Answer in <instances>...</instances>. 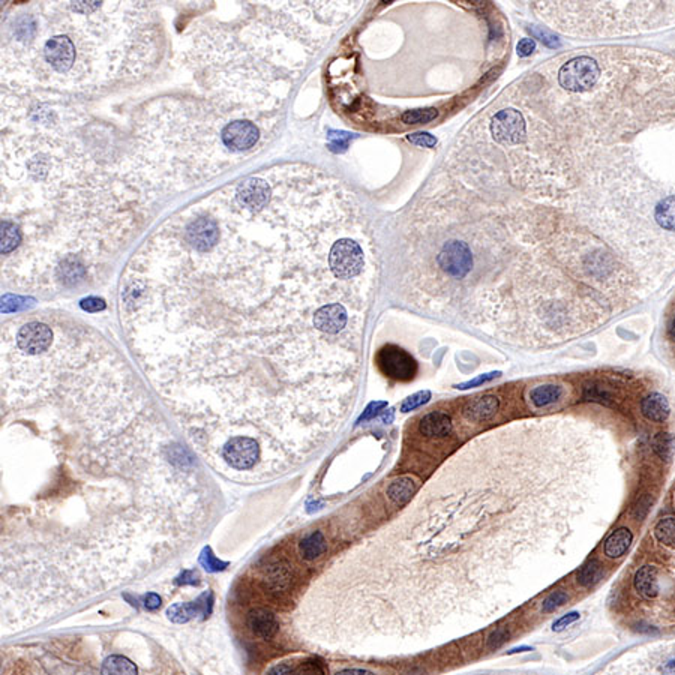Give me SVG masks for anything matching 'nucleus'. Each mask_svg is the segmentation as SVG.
<instances>
[{"instance_id": "f257e3e1", "label": "nucleus", "mask_w": 675, "mask_h": 675, "mask_svg": "<svg viewBox=\"0 0 675 675\" xmlns=\"http://www.w3.org/2000/svg\"><path fill=\"white\" fill-rule=\"evenodd\" d=\"M378 271L353 194L278 165L156 230L122 275L120 323L198 458L260 484L312 458L353 410Z\"/></svg>"}, {"instance_id": "f03ea898", "label": "nucleus", "mask_w": 675, "mask_h": 675, "mask_svg": "<svg viewBox=\"0 0 675 675\" xmlns=\"http://www.w3.org/2000/svg\"><path fill=\"white\" fill-rule=\"evenodd\" d=\"M2 624L140 579L205 533L215 491L122 353L85 323L2 325Z\"/></svg>"}, {"instance_id": "7ed1b4c3", "label": "nucleus", "mask_w": 675, "mask_h": 675, "mask_svg": "<svg viewBox=\"0 0 675 675\" xmlns=\"http://www.w3.org/2000/svg\"><path fill=\"white\" fill-rule=\"evenodd\" d=\"M606 459L605 436L582 419L479 434L323 566L302 591L296 632L329 653L391 654L489 622L576 531Z\"/></svg>"}, {"instance_id": "20e7f679", "label": "nucleus", "mask_w": 675, "mask_h": 675, "mask_svg": "<svg viewBox=\"0 0 675 675\" xmlns=\"http://www.w3.org/2000/svg\"><path fill=\"white\" fill-rule=\"evenodd\" d=\"M599 675H675V641L642 645L622 656Z\"/></svg>"}, {"instance_id": "39448f33", "label": "nucleus", "mask_w": 675, "mask_h": 675, "mask_svg": "<svg viewBox=\"0 0 675 675\" xmlns=\"http://www.w3.org/2000/svg\"><path fill=\"white\" fill-rule=\"evenodd\" d=\"M375 365L387 378L396 382H410L418 374V364L405 350L386 345L375 356Z\"/></svg>"}, {"instance_id": "423d86ee", "label": "nucleus", "mask_w": 675, "mask_h": 675, "mask_svg": "<svg viewBox=\"0 0 675 675\" xmlns=\"http://www.w3.org/2000/svg\"><path fill=\"white\" fill-rule=\"evenodd\" d=\"M262 138V128L249 119H237L227 123L221 131V143L231 153L253 149Z\"/></svg>"}, {"instance_id": "0eeeda50", "label": "nucleus", "mask_w": 675, "mask_h": 675, "mask_svg": "<svg viewBox=\"0 0 675 675\" xmlns=\"http://www.w3.org/2000/svg\"><path fill=\"white\" fill-rule=\"evenodd\" d=\"M246 626L260 640L269 641L278 633L280 622L271 609L263 606H255L246 614Z\"/></svg>"}, {"instance_id": "6e6552de", "label": "nucleus", "mask_w": 675, "mask_h": 675, "mask_svg": "<svg viewBox=\"0 0 675 675\" xmlns=\"http://www.w3.org/2000/svg\"><path fill=\"white\" fill-rule=\"evenodd\" d=\"M210 608H212V599L207 600V595L205 596H201L197 602H192V604H179V605H173L170 609H169V617L170 620H173L174 623H185V622H188L189 618L192 617H196V615H207L210 613Z\"/></svg>"}, {"instance_id": "1a4fd4ad", "label": "nucleus", "mask_w": 675, "mask_h": 675, "mask_svg": "<svg viewBox=\"0 0 675 675\" xmlns=\"http://www.w3.org/2000/svg\"><path fill=\"white\" fill-rule=\"evenodd\" d=\"M327 551V542L321 531H312L299 543V556L305 561H316Z\"/></svg>"}, {"instance_id": "9d476101", "label": "nucleus", "mask_w": 675, "mask_h": 675, "mask_svg": "<svg viewBox=\"0 0 675 675\" xmlns=\"http://www.w3.org/2000/svg\"><path fill=\"white\" fill-rule=\"evenodd\" d=\"M498 405L500 404H498L497 398L488 395L484 398H479V400H475L473 402H470L464 409V414L470 420L480 422L494 416L498 410Z\"/></svg>"}, {"instance_id": "9b49d317", "label": "nucleus", "mask_w": 675, "mask_h": 675, "mask_svg": "<svg viewBox=\"0 0 675 675\" xmlns=\"http://www.w3.org/2000/svg\"><path fill=\"white\" fill-rule=\"evenodd\" d=\"M635 588L638 593L641 596L651 599L656 597L659 593V584H658V569L654 566H644L636 572L635 575Z\"/></svg>"}, {"instance_id": "f8f14e48", "label": "nucleus", "mask_w": 675, "mask_h": 675, "mask_svg": "<svg viewBox=\"0 0 675 675\" xmlns=\"http://www.w3.org/2000/svg\"><path fill=\"white\" fill-rule=\"evenodd\" d=\"M101 675H138L137 665L122 654H110L101 663Z\"/></svg>"}, {"instance_id": "ddd939ff", "label": "nucleus", "mask_w": 675, "mask_h": 675, "mask_svg": "<svg viewBox=\"0 0 675 675\" xmlns=\"http://www.w3.org/2000/svg\"><path fill=\"white\" fill-rule=\"evenodd\" d=\"M641 411L647 419L651 422H663L669 416V405L665 396L653 393L644 398L641 402Z\"/></svg>"}, {"instance_id": "4468645a", "label": "nucleus", "mask_w": 675, "mask_h": 675, "mask_svg": "<svg viewBox=\"0 0 675 675\" xmlns=\"http://www.w3.org/2000/svg\"><path fill=\"white\" fill-rule=\"evenodd\" d=\"M450 431V419L445 413L434 411L423 418L420 423V432L427 437H441Z\"/></svg>"}, {"instance_id": "2eb2a0df", "label": "nucleus", "mask_w": 675, "mask_h": 675, "mask_svg": "<svg viewBox=\"0 0 675 675\" xmlns=\"http://www.w3.org/2000/svg\"><path fill=\"white\" fill-rule=\"evenodd\" d=\"M633 536L631 530L618 529L614 533L609 534V538L605 540V554L609 558H618L629 549L632 543Z\"/></svg>"}, {"instance_id": "dca6fc26", "label": "nucleus", "mask_w": 675, "mask_h": 675, "mask_svg": "<svg viewBox=\"0 0 675 675\" xmlns=\"http://www.w3.org/2000/svg\"><path fill=\"white\" fill-rule=\"evenodd\" d=\"M561 396H563V387L556 384L538 386L530 392V400L536 409H542V407L557 402Z\"/></svg>"}, {"instance_id": "f3484780", "label": "nucleus", "mask_w": 675, "mask_h": 675, "mask_svg": "<svg viewBox=\"0 0 675 675\" xmlns=\"http://www.w3.org/2000/svg\"><path fill=\"white\" fill-rule=\"evenodd\" d=\"M414 489H416V485L413 482H410L409 477H401V479L395 480V482H392L389 485L386 494H387V497L391 498L392 503L402 504V503L409 500L410 497H413Z\"/></svg>"}, {"instance_id": "a211bd4d", "label": "nucleus", "mask_w": 675, "mask_h": 675, "mask_svg": "<svg viewBox=\"0 0 675 675\" xmlns=\"http://www.w3.org/2000/svg\"><path fill=\"white\" fill-rule=\"evenodd\" d=\"M654 536L660 543L675 548V518L667 516L660 520L654 529Z\"/></svg>"}, {"instance_id": "6ab92c4d", "label": "nucleus", "mask_w": 675, "mask_h": 675, "mask_svg": "<svg viewBox=\"0 0 675 675\" xmlns=\"http://www.w3.org/2000/svg\"><path fill=\"white\" fill-rule=\"evenodd\" d=\"M294 675H326L321 662L314 658L303 659L294 667Z\"/></svg>"}, {"instance_id": "aec40b11", "label": "nucleus", "mask_w": 675, "mask_h": 675, "mask_svg": "<svg viewBox=\"0 0 675 675\" xmlns=\"http://www.w3.org/2000/svg\"><path fill=\"white\" fill-rule=\"evenodd\" d=\"M600 575H602V572H600V564L597 561H591L590 564H587V566L579 572L578 581L581 582L582 586L587 587V586L593 584L595 581H597L600 578Z\"/></svg>"}, {"instance_id": "412c9836", "label": "nucleus", "mask_w": 675, "mask_h": 675, "mask_svg": "<svg viewBox=\"0 0 675 675\" xmlns=\"http://www.w3.org/2000/svg\"><path fill=\"white\" fill-rule=\"evenodd\" d=\"M653 447L654 452L658 453L662 459H668L671 455V438L668 434H663V432L658 434V437H656L653 441Z\"/></svg>"}, {"instance_id": "4be33fe9", "label": "nucleus", "mask_w": 675, "mask_h": 675, "mask_svg": "<svg viewBox=\"0 0 675 675\" xmlns=\"http://www.w3.org/2000/svg\"><path fill=\"white\" fill-rule=\"evenodd\" d=\"M530 32L536 36V40H540V42H543L549 49H558L561 45L556 36H554L549 31L542 29V27H531Z\"/></svg>"}, {"instance_id": "5701e85b", "label": "nucleus", "mask_w": 675, "mask_h": 675, "mask_svg": "<svg viewBox=\"0 0 675 675\" xmlns=\"http://www.w3.org/2000/svg\"><path fill=\"white\" fill-rule=\"evenodd\" d=\"M436 117V112H409L402 116L405 123H427Z\"/></svg>"}, {"instance_id": "b1692460", "label": "nucleus", "mask_w": 675, "mask_h": 675, "mask_svg": "<svg viewBox=\"0 0 675 675\" xmlns=\"http://www.w3.org/2000/svg\"><path fill=\"white\" fill-rule=\"evenodd\" d=\"M569 599V596L564 593V591H556V593H552L547 600H545V604H543V611L545 613H549V611H554V609L561 606L566 600Z\"/></svg>"}, {"instance_id": "393cba45", "label": "nucleus", "mask_w": 675, "mask_h": 675, "mask_svg": "<svg viewBox=\"0 0 675 675\" xmlns=\"http://www.w3.org/2000/svg\"><path fill=\"white\" fill-rule=\"evenodd\" d=\"M264 675H294V665H290L289 662L273 663L272 667H269V669L264 672Z\"/></svg>"}, {"instance_id": "a878e982", "label": "nucleus", "mask_w": 675, "mask_h": 675, "mask_svg": "<svg viewBox=\"0 0 675 675\" xmlns=\"http://www.w3.org/2000/svg\"><path fill=\"white\" fill-rule=\"evenodd\" d=\"M83 309H86L87 312H95L105 308V302L99 298H87L86 300L81 302Z\"/></svg>"}, {"instance_id": "bb28decb", "label": "nucleus", "mask_w": 675, "mask_h": 675, "mask_svg": "<svg viewBox=\"0 0 675 675\" xmlns=\"http://www.w3.org/2000/svg\"><path fill=\"white\" fill-rule=\"evenodd\" d=\"M410 142H413L414 144L423 146V147H432V146H436V143H437L436 138H434L429 134H416V135H411L410 137Z\"/></svg>"}, {"instance_id": "cd10ccee", "label": "nucleus", "mask_w": 675, "mask_h": 675, "mask_svg": "<svg viewBox=\"0 0 675 675\" xmlns=\"http://www.w3.org/2000/svg\"><path fill=\"white\" fill-rule=\"evenodd\" d=\"M534 49H536L534 41L525 38V40H521L520 44H518V54H520L521 58H527L534 51Z\"/></svg>"}, {"instance_id": "c85d7f7f", "label": "nucleus", "mask_w": 675, "mask_h": 675, "mask_svg": "<svg viewBox=\"0 0 675 675\" xmlns=\"http://www.w3.org/2000/svg\"><path fill=\"white\" fill-rule=\"evenodd\" d=\"M428 396H429V393L427 392V393H418L416 396L410 398V400L402 405V411H409V410L416 409V407L427 401V400H425V398H428Z\"/></svg>"}, {"instance_id": "c756f323", "label": "nucleus", "mask_w": 675, "mask_h": 675, "mask_svg": "<svg viewBox=\"0 0 675 675\" xmlns=\"http://www.w3.org/2000/svg\"><path fill=\"white\" fill-rule=\"evenodd\" d=\"M332 675H375L374 672L371 671H368V669H359V668H345V669H341V671H336L335 674H332Z\"/></svg>"}, {"instance_id": "7c9ffc66", "label": "nucleus", "mask_w": 675, "mask_h": 675, "mask_svg": "<svg viewBox=\"0 0 675 675\" xmlns=\"http://www.w3.org/2000/svg\"><path fill=\"white\" fill-rule=\"evenodd\" d=\"M144 605H146L147 609H152V611H153V609L161 606V599L158 596H156L155 593H151V595H147Z\"/></svg>"}, {"instance_id": "2f4dec72", "label": "nucleus", "mask_w": 675, "mask_h": 675, "mask_svg": "<svg viewBox=\"0 0 675 675\" xmlns=\"http://www.w3.org/2000/svg\"><path fill=\"white\" fill-rule=\"evenodd\" d=\"M576 618H578V614H572V617H564V618H561L560 622L557 623V629H561V626H563V624H569V623H572L573 620H576Z\"/></svg>"}, {"instance_id": "473e14b6", "label": "nucleus", "mask_w": 675, "mask_h": 675, "mask_svg": "<svg viewBox=\"0 0 675 675\" xmlns=\"http://www.w3.org/2000/svg\"><path fill=\"white\" fill-rule=\"evenodd\" d=\"M669 335H671V338L675 341V317L671 320V325H669Z\"/></svg>"}]
</instances>
